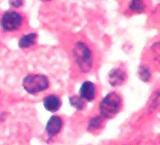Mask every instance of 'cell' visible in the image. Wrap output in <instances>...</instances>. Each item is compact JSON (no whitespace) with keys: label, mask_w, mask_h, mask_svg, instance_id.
Here are the masks:
<instances>
[{"label":"cell","mask_w":160,"mask_h":145,"mask_svg":"<svg viewBox=\"0 0 160 145\" xmlns=\"http://www.w3.org/2000/svg\"><path fill=\"white\" fill-rule=\"evenodd\" d=\"M73 57L79 69L84 73H88L92 68V52L86 43L79 41L75 44L72 50Z\"/></svg>","instance_id":"cell-1"},{"label":"cell","mask_w":160,"mask_h":145,"mask_svg":"<svg viewBox=\"0 0 160 145\" xmlns=\"http://www.w3.org/2000/svg\"><path fill=\"white\" fill-rule=\"evenodd\" d=\"M122 99L118 93L112 91L102 98L99 104L100 116L103 118H112L121 111Z\"/></svg>","instance_id":"cell-2"},{"label":"cell","mask_w":160,"mask_h":145,"mask_svg":"<svg viewBox=\"0 0 160 145\" xmlns=\"http://www.w3.org/2000/svg\"><path fill=\"white\" fill-rule=\"evenodd\" d=\"M22 87L27 92L35 95L49 88L48 78L41 74H29L23 79Z\"/></svg>","instance_id":"cell-3"},{"label":"cell","mask_w":160,"mask_h":145,"mask_svg":"<svg viewBox=\"0 0 160 145\" xmlns=\"http://www.w3.org/2000/svg\"><path fill=\"white\" fill-rule=\"evenodd\" d=\"M23 22L24 18L22 14L15 10H9L2 15L0 26L4 32H11L20 29Z\"/></svg>","instance_id":"cell-4"},{"label":"cell","mask_w":160,"mask_h":145,"mask_svg":"<svg viewBox=\"0 0 160 145\" xmlns=\"http://www.w3.org/2000/svg\"><path fill=\"white\" fill-rule=\"evenodd\" d=\"M63 127V120L60 116H52L48 119L46 131L49 137H53L59 134Z\"/></svg>","instance_id":"cell-5"},{"label":"cell","mask_w":160,"mask_h":145,"mask_svg":"<svg viewBox=\"0 0 160 145\" xmlns=\"http://www.w3.org/2000/svg\"><path fill=\"white\" fill-rule=\"evenodd\" d=\"M127 78V74L121 68H114L108 74V82L112 87H117L123 84Z\"/></svg>","instance_id":"cell-6"},{"label":"cell","mask_w":160,"mask_h":145,"mask_svg":"<svg viewBox=\"0 0 160 145\" xmlns=\"http://www.w3.org/2000/svg\"><path fill=\"white\" fill-rule=\"evenodd\" d=\"M79 95L82 99L90 102L96 97V86L90 81H85L82 84Z\"/></svg>","instance_id":"cell-7"},{"label":"cell","mask_w":160,"mask_h":145,"mask_svg":"<svg viewBox=\"0 0 160 145\" xmlns=\"http://www.w3.org/2000/svg\"><path fill=\"white\" fill-rule=\"evenodd\" d=\"M43 106L46 111L51 113H55L62 106V100L56 95L51 94L47 95L43 99Z\"/></svg>","instance_id":"cell-8"},{"label":"cell","mask_w":160,"mask_h":145,"mask_svg":"<svg viewBox=\"0 0 160 145\" xmlns=\"http://www.w3.org/2000/svg\"><path fill=\"white\" fill-rule=\"evenodd\" d=\"M37 34L36 32H30L21 37L18 42L19 47L22 49L28 48L33 46L36 44L37 39Z\"/></svg>","instance_id":"cell-9"},{"label":"cell","mask_w":160,"mask_h":145,"mask_svg":"<svg viewBox=\"0 0 160 145\" xmlns=\"http://www.w3.org/2000/svg\"><path fill=\"white\" fill-rule=\"evenodd\" d=\"M69 103L74 108H76L78 111H82L85 108V102L84 100L78 96V95H73L69 98Z\"/></svg>","instance_id":"cell-10"},{"label":"cell","mask_w":160,"mask_h":145,"mask_svg":"<svg viewBox=\"0 0 160 145\" xmlns=\"http://www.w3.org/2000/svg\"><path fill=\"white\" fill-rule=\"evenodd\" d=\"M103 118L102 116H96L92 118L89 121L88 129L89 131H95L100 128L103 122Z\"/></svg>","instance_id":"cell-11"},{"label":"cell","mask_w":160,"mask_h":145,"mask_svg":"<svg viewBox=\"0 0 160 145\" xmlns=\"http://www.w3.org/2000/svg\"><path fill=\"white\" fill-rule=\"evenodd\" d=\"M129 8L134 12H142L144 10V4L143 0H131Z\"/></svg>","instance_id":"cell-12"},{"label":"cell","mask_w":160,"mask_h":145,"mask_svg":"<svg viewBox=\"0 0 160 145\" xmlns=\"http://www.w3.org/2000/svg\"><path fill=\"white\" fill-rule=\"evenodd\" d=\"M139 78L143 82H149L151 78V72L149 69L145 66H142L139 67L138 72Z\"/></svg>","instance_id":"cell-13"},{"label":"cell","mask_w":160,"mask_h":145,"mask_svg":"<svg viewBox=\"0 0 160 145\" xmlns=\"http://www.w3.org/2000/svg\"><path fill=\"white\" fill-rule=\"evenodd\" d=\"M9 3L13 8H18L22 6L23 2L22 0H9Z\"/></svg>","instance_id":"cell-14"},{"label":"cell","mask_w":160,"mask_h":145,"mask_svg":"<svg viewBox=\"0 0 160 145\" xmlns=\"http://www.w3.org/2000/svg\"><path fill=\"white\" fill-rule=\"evenodd\" d=\"M43 1H49V0H43Z\"/></svg>","instance_id":"cell-15"}]
</instances>
